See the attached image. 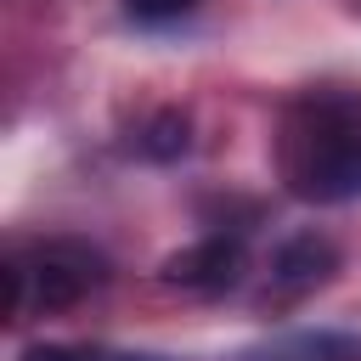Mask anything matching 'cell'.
<instances>
[{"instance_id": "6da1fadb", "label": "cell", "mask_w": 361, "mask_h": 361, "mask_svg": "<svg viewBox=\"0 0 361 361\" xmlns=\"http://www.w3.org/2000/svg\"><path fill=\"white\" fill-rule=\"evenodd\" d=\"M276 164H282V180L310 203L361 197V96L350 90L299 96L282 118Z\"/></svg>"}, {"instance_id": "7a4b0ae2", "label": "cell", "mask_w": 361, "mask_h": 361, "mask_svg": "<svg viewBox=\"0 0 361 361\" xmlns=\"http://www.w3.org/2000/svg\"><path fill=\"white\" fill-rule=\"evenodd\" d=\"M102 276H107V265H102L96 248H85V243H45L28 259H11V271H6V282H11V316H23L28 305L68 310L90 288H102Z\"/></svg>"}, {"instance_id": "3957f363", "label": "cell", "mask_w": 361, "mask_h": 361, "mask_svg": "<svg viewBox=\"0 0 361 361\" xmlns=\"http://www.w3.org/2000/svg\"><path fill=\"white\" fill-rule=\"evenodd\" d=\"M237 276H243V243L237 237H203V243L164 259V282L186 288V293H220Z\"/></svg>"}, {"instance_id": "277c9868", "label": "cell", "mask_w": 361, "mask_h": 361, "mask_svg": "<svg viewBox=\"0 0 361 361\" xmlns=\"http://www.w3.org/2000/svg\"><path fill=\"white\" fill-rule=\"evenodd\" d=\"M333 265H338V248H333L327 237L305 231V237H293V243H282V248H276L271 276H276V288H282V293H305V288L327 282V276H333Z\"/></svg>"}, {"instance_id": "5b68a950", "label": "cell", "mask_w": 361, "mask_h": 361, "mask_svg": "<svg viewBox=\"0 0 361 361\" xmlns=\"http://www.w3.org/2000/svg\"><path fill=\"white\" fill-rule=\"evenodd\" d=\"M141 147H147L152 158H175V152H186V113H158Z\"/></svg>"}, {"instance_id": "8992f818", "label": "cell", "mask_w": 361, "mask_h": 361, "mask_svg": "<svg viewBox=\"0 0 361 361\" xmlns=\"http://www.w3.org/2000/svg\"><path fill=\"white\" fill-rule=\"evenodd\" d=\"M135 17H147V23H164V17H180V11H192L197 0H124Z\"/></svg>"}, {"instance_id": "52a82bcc", "label": "cell", "mask_w": 361, "mask_h": 361, "mask_svg": "<svg viewBox=\"0 0 361 361\" xmlns=\"http://www.w3.org/2000/svg\"><path fill=\"white\" fill-rule=\"evenodd\" d=\"M23 361H96L90 350H68V344H28Z\"/></svg>"}]
</instances>
